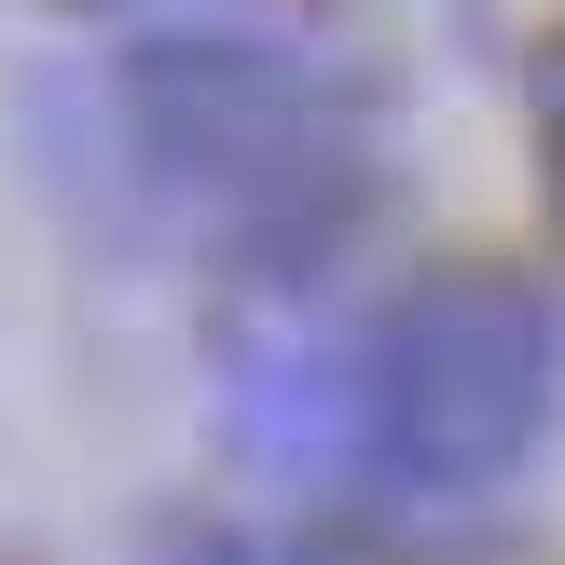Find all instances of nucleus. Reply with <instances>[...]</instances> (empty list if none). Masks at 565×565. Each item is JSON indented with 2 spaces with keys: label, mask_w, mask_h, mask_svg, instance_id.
Segmentation results:
<instances>
[{
  "label": "nucleus",
  "mask_w": 565,
  "mask_h": 565,
  "mask_svg": "<svg viewBox=\"0 0 565 565\" xmlns=\"http://www.w3.org/2000/svg\"><path fill=\"white\" fill-rule=\"evenodd\" d=\"M42 14H110V0H42Z\"/></svg>",
  "instance_id": "obj_3"
},
{
  "label": "nucleus",
  "mask_w": 565,
  "mask_h": 565,
  "mask_svg": "<svg viewBox=\"0 0 565 565\" xmlns=\"http://www.w3.org/2000/svg\"><path fill=\"white\" fill-rule=\"evenodd\" d=\"M565 331L511 263H414L345 345V469L401 511H469L552 441Z\"/></svg>",
  "instance_id": "obj_2"
},
{
  "label": "nucleus",
  "mask_w": 565,
  "mask_h": 565,
  "mask_svg": "<svg viewBox=\"0 0 565 565\" xmlns=\"http://www.w3.org/2000/svg\"><path fill=\"white\" fill-rule=\"evenodd\" d=\"M110 125H125L138 180L193 207V235L221 248L248 303H290L373 207L359 97L263 28H152L110 70Z\"/></svg>",
  "instance_id": "obj_1"
}]
</instances>
